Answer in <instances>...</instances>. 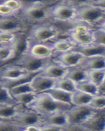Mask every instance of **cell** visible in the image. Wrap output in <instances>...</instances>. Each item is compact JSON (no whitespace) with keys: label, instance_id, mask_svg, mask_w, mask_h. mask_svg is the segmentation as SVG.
<instances>
[{"label":"cell","instance_id":"obj_13","mask_svg":"<svg viewBox=\"0 0 105 131\" xmlns=\"http://www.w3.org/2000/svg\"><path fill=\"white\" fill-rule=\"evenodd\" d=\"M28 71L20 66L14 63H8L1 66L0 79H13L28 74Z\"/></svg>","mask_w":105,"mask_h":131},{"label":"cell","instance_id":"obj_18","mask_svg":"<svg viewBox=\"0 0 105 131\" xmlns=\"http://www.w3.org/2000/svg\"><path fill=\"white\" fill-rule=\"evenodd\" d=\"M51 43H52V47H53L54 51L55 52L56 56L59 54L73 50L78 46V45L75 42L66 36L59 37Z\"/></svg>","mask_w":105,"mask_h":131},{"label":"cell","instance_id":"obj_39","mask_svg":"<svg viewBox=\"0 0 105 131\" xmlns=\"http://www.w3.org/2000/svg\"><path fill=\"white\" fill-rule=\"evenodd\" d=\"M14 14H17V13L5 4L0 3V15L1 16H9V15H14Z\"/></svg>","mask_w":105,"mask_h":131},{"label":"cell","instance_id":"obj_3","mask_svg":"<svg viewBox=\"0 0 105 131\" xmlns=\"http://www.w3.org/2000/svg\"><path fill=\"white\" fill-rule=\"evenodd\" d=\"M51 7L45 3H34L24 6L18 14L33 26L51 20Z\"/></svg>","mask_w":105,"mask_h":131},{"label":"cell","instance_id":"obj_15","mask_svg":"<svg viewBox=\"0 0 105 131\" xmlns=\"http://www.w3.org/2000/svg\"><path fill=\"white\" fill-rule=\"evenodd\" d=\"M68 72V68L57 62L53 60L49 64L42 70L41 74L48 78L59 80L65 78Z\"/></svg>","mask_w":105,"mask_h":131},{"label":"cell","instance_id":"obj_12","mask_svg":"<svg viewBox=\"0 0 105 131\" xmlns=\"http://www.w3.org/2000/svg\"><path fill=\"white\" fill-rule=\"evenodd\" d=\"M84 57H85L81 52L73 49L68 52L59 54L56 56L53 60L65 68H69L79 65Z\"/></svg>","mask_w":105,"mask_h":131},{"label":"cell","instance_id":"obj_2","mask_svg":"<svg viewBox=\"0 0 105 131\" xmlns=\"http://www.w3.org/2000/svg\"><path fill=\"white\" fill-rule=\"evenodd\" d=\"M72 106L70 104L56 100L48 92H44L38 94L37 98L29 105L28 108L38 112L44 117L56 112L68 111Z\"/></svg>","mask_w":105,"mask_h":131},{"label":"cell","instance_id":"obj_38","mask_svg":"<svg viewBox=\"0 0 105 131\" xmlns=\"http://www.w3.org/2000/svg\"><path fill=\"white\" fill-rule=\"evenodd\" d=\"M94 42L105 46V31L96 28L94 30Z\"/></svg>","mask_w":105,"mask_h":131},{"label":"cell","instance_id":"obj_35","mask_svg":"<svg viewBox=\"0 0 105 131\" xmlns=\"http://www.w3.org/2000/svg\"><path fill=\"white\" fill-rule=\"evenodd\" d=\"M89 106L95 110L105 109V95L97 94L93 96Z\"/></svg>","mask_w":105,"mask_h":131},{"label":"cell","instance_id":"obj_5","mask_svg":"<svg viewBox=\"0 0 105 131\" xmlns=\"http://www.w3.org/2000/svg\"><path fill=\"white\" fill-rule=\"evenodd\" d=\"M77 7L65 0H60L51 7V20L64 26L68 25L76 20Z\"/></svg>","mask_w":105,"mask_h":131},{"label":"cell","instance_id":"obj_31","mask_svg":"<svg viewBox=\"0 0 105 131\" xmlns=\"http://www.w3.org/2000/svg\"><path fill=\"white\" fill-rule=\"evenodd\" d=\"M55 87L60 89L71 93H74L77 90L76 83L72 79L66 77L57 81Z\"/></svg>","mask_w":105,"mask_h":131},{"label":"cell","instance_id":"obj_30","mask_svg":"<svg viewBox=\"0 0 105 131\" xmlns=\"http://www.w3.org/2000/svg\"><path fill=\"white\" fill-rule=\"evenodd\" d=\"M87 78L98 86L105 79V68L88 70Z\"/></svg>","mask_w":105,"mask_h":131},{"label":"cell","instance_id":"obj_1","mask_svg":"<svg viewBox=\"0 0 105 131\" xmlns=\"http://www.w3.org/2000/svg\"><path fill=\"white\" fill-rule=\"evenodd\" d=\"M66 27L49 20L33 26L29 31V43H49L65 36Z\"/></svg>","mask_w":105,"mask_h":131},{"label":"cell","instance_id":"obj_14","mask_svg":"<svg viewBox=\"0 0 105 131\" xmlns=\"http://www.w3.org/2000/svg\"><path fill=\"white\" fill-rule=\"evenodd\" d=\"M82 125L86 128V130H105V109L96 110Z\"/></svg>","mask_w":105,"mask_h":131},{"label":"cell","instance_id":"obj_27","mask_svg":"<svg viewBox=\"0 0 105 131\" xmlns=\"http://www.w3.org/2000/svg\"><path fill=\"white\" fill-rule=\"evenodd\" d=\"M46 92L51 94L56 100L62 102L72 104V93L71 92H67V91L59 88H56V87L51 89Z\"/></svg>","mask_w":105,"mask_h":131},{"label":"cell","instance_id":"obj_36","mask_svg":"<svg viewBox=\"0 0 105 131\" xmlns=\"http://www.w3.org/2000/svg\"><path fill=\"white\" fill-rule=\"evenodd\" d=\"M0 3L7 5L17 13H18L24 7L23 3L19 0H0Z\"/></svg>","mask_w":105,"mask_h":131},{"label":"cell","instance_id":"obj_11","mask_svg":"<svg viewBox=\"0 0 105 131\" xmlns=\"http://www.w3.org/2000/svg\"><path fill=\"white\" fill-rule=\"evenodd\" d=\"M26 52L39 58H54L56 57L55 52L51 42L29 43Z\"/></svg>","mask_w":105,"mask_h":131},{"label":"cell","instance_id":"obj_34","mask_svg":"<svg viewBox=\"0 0 105 131\" xmlns=\"http://www.w3.org/2000/svg\"><path fill=\"white\" fill-rule=\"evenodd\" d=\"M10 92L14 96H17L18 94L26 93L29 92H36L32 83V81L29 82H26L21 85H17L13 88L10 89Z\"/></svg>","mask_w":105,"mask_h":131},{"label":"cell","instance_id":"obj_46","mask_svg":"<svg viewBox=\"0 0 105 131\" xmlns=\"http://www.w3.org/2000/svg\"><path fill=\"white\" fill-rule=\"evenodd\" d=\"M96 28H101L102 30H104L105 31V19L103 20L102 21H101V23H99L97 26Z\"/></svg>","mask_w":105,"mask_h":131},{"label":"cell","instance_id":"obj_41","mask_svg":"<svg viewBox=\"0 0 105 131\" xmlns=\"http://www.w3.org/2000/svg\"><path fill=\"white\" fill-rule=\"evenodd\" d=\"M65 1L73 5L76 7H78L81 5H83L89 4L92 0H65Z\"/></svg>","mask_w":105,"mask_h":131},{"label":"cell","instance_id":"obj_17","mask_svg":"<svg viewBox=\"0 0 105 131\" xmlns=\"http://www.w3.org/2000/svg\"><path fill=\"white\" fill-rule=\"evenodd\" d=\"M44 118V125H51L60 127L63 128L69 124L67 111H62L52 113L47 116L43 117Z\"/></svg>","mask_w":105,"mask_h":131},{"label":"cell","instance_id":"obj_7","mask_svg":"<svg viewBox=\"0 0 105 131\" xmlns=\"http://www.w3.org/2000/svg\"><path fill=\"white\" fill-rule=\"evenodd\" d=\"M32 26L18 13L0 16V31L12 33L29 32Z\"/></svg>","mask_w":105,"mask_h":131},{"label":"cell","instance_id":"obj_4","mask_svg":"<svg viewBox=\"0 0 105 131\" xmlns=\"http://www.w3.org/2000/svg\"><path fill=\"white\" fill-rule=\"evenodd\" d=\"M95 28L81 21H74L68 25L65 36L69 37L78 45L89 44L94 42Z\"/></svg>","mask_w":105,"mask_h":131},{"label":"cell","instance_id":"obj_24","mask_svg":"<svg viewBox=\"0 0 105 131\" xmlns=\"http://www.w3.org/2000/svg\"><path fill=\"white\" fill-rule=\"evenodd\" d=\"M1 66L11 63L17 59V54L11 44L0 43Z\"/></svg>","mask_w":105,"mask_h":131},{"label":"cell","instance_id":"obj_42","mask_svg":"<svg viewBox=\"0 0 105 131\" xmlns=\"http://www.w3.org/2000/svg\"><path fill=\"white\" fill-rule=\"evenodd\" d=\"M44 130H63V128L62 127H57L54 125L44 124L42 125V131Z\"/></svg>","mask_w":105,"mask_h":131},{"label":"cell","instance_id":"obj_28","mask_svg":"<svg viewBox=\"0 0 105 131\" xmlns=\"http://www.w3.org/2000/svg\"><path fill=\"white\" fill-rule=\"evenodd\" d=\"M77 90L86 92L93 96L98 94V86L88 79L78 82L76 83Z\"/></svg>","mask_w":105,"mask_h":131},{"label":"cell","instance_id":"obj_45","mask_svg":"<svg viewBox=\"0 0 105 131\" xmlns=\"http://www.w3.org/2000/svg\"><path fill=\"white\" fill-rule=\"evenodd\" d=\"M98 94L105 95V79L98 86Z\"/></svg>","mask_w":105,"mask_h":131},{"label":"cell","instance_id":"obj_16","mask_svg":"<svg viewBox=\"0 0 105 131\" xmlns=\"http://www.w3.org/2000/svg\"><path fill=\"white\" fill-rule=\"evenodd\" d=\"M57 81L58 80L48 78L39 73L32 79V83L35 91L40 93L54 88Z\"/></svg>","mask_w":105,"mask_h":131},{"label":"cell","instance_id":"obj_25","mask_svg":"<svg viewBox=\"0 0 105 131\" xmlns=\"http://www.w3.org/2000/svg\"><path fill=\"white\" fill-rule=\"evenodd\" d=\"M65 77L72 79V81L75 82L76 83L88 79L87 78V71L84 70L80 65L68 68L67 73Z\"/></svg>","mask_w":105,"mask_h":131},{"label":"cell","instance_id":"obj_22","mask_svg":"<svg viewBox=\"0 0 105 131\" xmlns=\"http://www.w3.org/2000/svg\"><path fill=\"white\" fill-rule=\"evenodd\" d=\"M28 107L21 104H0V118L13 119L20 112H23Z\"/></svg>","mask_w":105,"mask_h":131},{"label":"cell","instance_id":"obj_37","mask_svg":"<svg viewBox=\"0 0 105 131\" xmlns=\"http://www.w3.org/2000/svg\"><path fill=\"white\" fill-rule=\"evenodd\" d=\"M17 34L9 31H0V43L11 44L15 40Z\"/></svg>","mask_w":105,"mask_h":131},{"label":"cell","instance_id":"obj_32","mask_svg":"<svg viewBox=\"0 0 105 131\" xmlns=\"http://www.w3.org/2000/svg\"><path fill=\"white\" fill-rule=\"evenodd\" d=\"M0 104H20L17 98L10 92V90L7 87L1 85V100Z\"/></svg>","mask_w":105,"mask_h":131},{"label":"cell","instance_id":"obj_20","mask_svg":"<svg viewBox=\"0 0 105 131\" xmlns=\"http://www.w3.org/2000/svg\"><path fill=\"white\" fill-rule=\"evenodd\" d=\"M79 65L86 71L105 68V55L85 57Z\"/></svg>","mask_w":105,"mask_h":131},{"label":"cell","instance_id":"obj_23","mask_svg":"<svg viewBox=\"0 0 105 131\" xmlns=\"http://www.w3.org/2000/svg\"><path fill=\"white\" fill-rule=\"evenodd\" d=\"M39 73L41 72H31L28 74L24 75L22 77L13 79H0V84L2 86L7 87L8 89H10L17 85H21L26 82L31 81Z\"/></svg>","mask_w":105,"mask_h":131},{"label":"cell","instance_id":"obj_6","mask_svg":"<svg viewBox=\"0 0 105 131\" xmlns=\"http://www.w3.org/2000/svg\"><path fill=\"white\" fill-rule=\"evenodd\" d=\"M77 16L75 21H81L96 28L101 21L105 19V10L92 5L86 4L77 7Z\"/></svg>","mask_w":105,"mask_h":131},{"label":"cell","instance_id":"obj_10","mask_svg":"<svg viewBox=\"0 0 105 131\" xmlns=\"http://www.w3.org/2000/svg\"><path fill=\"white\" fill-rule=\"evenodd\" d=\"M13 119L20 125L24 129L26 127L30 125H44L43 116L38 112L29 108L25 109L23 112H20Z\"/></svg>","mask_w":105,"mask_h":131},{"label":"cell","instance_id":"obj_43","mask_svg":"<svg viewBox=\"0 0 105 131\" xmlns=\"http://www.w3.org/2000/svg\"><path fill=\"white\" fill-rule=\"evenodd\" d=\"M89 4L105 10V0H92Z\"/></svg>","mask_w":105,"mask_h":131},{"label":"cell","instance_id":"obj_29","mask_svg":"<svg viewBox=\"0 0 105 131\" xmlns=\"http://www.w3.org/2000/svg\"><path fill=\"white\" fill-rule=\"evenodd\" d=\"M0 130L2 131H24V128L13 119L0 118Z\"/></svg>","mask_w":105,"mask_h":131},{"label":"cell","instance_id":"obj_21","mask_svg":"<svg viewBox=\"0 0 105 131\" xmlns=\"http://www.w3.org/2000/svg\"><path fill=\"white\" fill-rule=\"evenodd\" d=\"M28 34V32L17 33L15 40L11 43L17 54V59L27 51L29 44Z\"/></svg>","mask_w":105,"mask_h":131},{"label":"cell","instance_id":"obj_9","mask_svg":"<svg viewBox=\"0 0 105 131\" xmlns=\"http://www.w3.org/2000/svg\"><path fill=\"white\" fill-rule=\"evenodd\" d=\"M95 109L91 107L89 105L86 106H75L72 107L67 111L68 117V125H82L87 121L95 112Z\"/></svg>","mask_w":105,"mask_h":131},{"label":"cell","instance_id":"obj_44","mask_svg":"<svg viewBox=\"0 0 105 131\" xmlns=\"http://www.w3.org/2000/svg\"><path fill=\"white\" fill-rule=\"evenodd\" d=\"M24 131H42V125H33L27 126L24 128Z\"/></svg>","mask_w":105,"mask_h":131},{"label":"cell","instance_id":"obj_47","mask_svg":"<svg viewBox=\"0 0 105 131\" xmlns=\"http://www.w3.org/2000/svg\"><path fill=\"white\" fill-rule=\"evenodd\" d=\"M54 1H55V2H59V1H60V0H54Z\"/></svg>","mask_w":105,"mask_h":131},{"label":"cell","instance_id":"obj_33","mask_svg":"<svg viewBox=\"0 0 105 131\" xmlns=\"http://www.w3.org/2000/svg\"><path fill=\"white\" fill-rule=\"evenodd\" d=\"M38 94L39 93L37 92H29L18 94V95L15 96L20 104L28 107L30 104H32L34 101L35 99L38 96Z\"/></svg>","mask_w":105,"mask_h":131},{"label":"cell","instance_id":"obj_40","mask_svg":"<svg viewBox=\"0 0 105 131\" xmlns=\"http://www.w3.org/2000/svg\"><path fill=\"white\" fill-rule=\"evenodd\" d=\"M19 1L23 3L24 6L36 3H45L52 5L57 2L54 0H19Z\"/></svg>","mask_w":105,"mask_h":131},{"label":"cell","instance_id":"obj_26","mask_svg":"<svg viewBox=\"0 0 105 131\" xmlns=\"http://www.w3.org/2000/svg\"><path fill=\"white\" fill-rule=\"evenodd\" d=\"M93 96L86 92L76 90L72 93V104L75 106H86L89 105L91 101Z\"/></svg>","mask_w":105,"mask_h":131},{"label":"cell","instance_id":"obj_8","mask_svg":"<svg viewBox=\"0 0 105 131\" xmlns=\"http://www.w3.org/2000/svg\"><path fill=\"white\" fill-rule=\"evenodd\" d=\"M52 60L53 58H39L25 52L11 63L20 66L29 72H41Z\"/></svg>","mask_w":105,"mask_h":131},{"label":"cell","instance_id":"obj_19","mask_svg":"<svg viewBox=\"0 0 105 131\" xmlns=\"http://www.w3.org/2000/svg\"><path fill=\"white\" fill-rule=\"evenodd\" d=\"M75 50L81 52L84 57H91L96 55H105V46L99 43H93L86 45H78Z\"/></svg>","mask_w":105,"mask_h":131}]
</instances>
